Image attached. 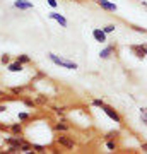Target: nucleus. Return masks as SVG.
I'll use <instances>...</instances> for the list:
<instances>
[{
    "label": "nucleus",
    "mask_w": 147,
    "mask_h": 154,
    "mask_svg": "<svg viewBox=\"0 0 147 154\" xmlns=\"http://www.w3.org/2000/svg\"><path fill=\"white\" fill-rule=\"evenodd\" d=\"M50 60L53 62V63H57V65L65 67V69H72V70H75V69H77V63L69 62V60H63V58H60V57H57L55 53H50Z\"/></svg>",
    "instance_id": "obj_1"
},
{
    "label": "nucleus",
    "mask_w": 147,
    "mask_h": 154,
    "mask_svg": "<svg viewBox=\"0 0 147 154\" xmlns=\"http://www.w3.org/2000/svg\"><path fill=\"white\" fill-rule=\"evenodd\" d=\"M101 110L104 111V113H106V115L109 116V118H111V120L113 122H116V123H120V115H118V113H116V111L113 110V108H111V106H106L103 103V105H101Z\"/></svg>",
    "instance_id": "obj_2"
},
{
    "label": "nucleus",
    "mask_w": 147,
    "mask_h": 154,
    "mask_svg": "<svg viewBox=\"0 0 147 154\" xmlns=\"http://www.w3.org/2000/svg\"><path fill=\"white\" fill-rule=\"evenodd\" d=\"M93 36H94L96 41H99V43H104V41H106V33H104V29H94Z\"/></svg>",
    "instance_id": "obj_3"
},
{
    "label": "nucleus",
    "mask_w": 147,
    "mask_h": 154,
    "mask_svg": "<svg viewBox=\"0 0 147 154\" xmlns=\"http://www.w3.org/2000/svg\"><path fill=\"white\" fill-rule=\"evenodd\" d=\"M98 4L103 7L104 11H116V5L111 4V2H108V0H98Z\"/></svg>",
    "instance_id": "obj_4"
},
{
    "label": "nucleus",
    "mask_w": 147,
    "mask_h": 154,
    "mask_svg": "<svg viewBox=\"0 0 147 154\" xmlns=\"http://www.w3.org/2000/svg\"><path fill=\"white\" fill-rule=\"evenodd\" d=\"M58 142H60L62 146H65L67 149H72V147H74V140H70V139L65 137V135H60V137H58Z\"/></svg>",
    "instance_id": "obj_5"
},
{
    "label": "nucleus",
    "mask_w": 147,
    "mask_h": 154,
    "mask_svg": "<svg viewBox=\"0 0 147 154\" xmlns=\"http://www.w3.org/2000/svg\"><path fill=\"white\" fill-rule=\"evenodd\" d=\"M14 5H16L17 9H22V11H26V9H33V4H31V2H24V0H16Z\"/></svg>",
    "instance_id": "obj_6"
},
{
    "label": "nucleus",
    "mask_w": 147,
    "mask_h": 154,
    "mask_svg": "<svg viewBox=\"0 0 147 154\" xmlns=\"http://www.w3.org/2000/svg\"><path fill=\"white\" fill-rule=\"evenodd\" d=\"M50 17H51V19H55V21H58V22H60V26H63V28L67 26L65 17H63V16H60V14H57V12H51V14H50Z\"/></svg>",
    "instance_id": "obj_7"
},
{
    "label": "nucleus",
    "mask_w": 147,
    "mask_h": 154,
    "mask_svg": "<svg viewBox=\"0 0 147 154\" xmlns=\"http://www.w3.org/2000/svg\"><path fill=\"white\" fill-rule=\"evenodd\" d=\"M9 70H11V72H21L22 70V63H21V62L11 63V65H9Z\"/></svg>",
    "instance_id": "obj_8"
},
{
    "label": "nucleus",
    "mask_w": 147,
    "mask_h": 154,
    "mask_svg": "<svg viewBox=\"0 0 147 154\" xmlns=\"http://www.w3.org/2000/svg\"><path fill=\"white\" fill-rule=\"evenodd\" d=\"M111 51H113V48H111V46H108V48H104L103 51L99 53V57H101V58H108V57H109V53H111Z\"/></svg>",
    "instance_id": "obj_9"
},
{
    "label": "nucleus",
    "mask_w": 147,
    "mask_h": 154,
    "mask_svg": "<svg viewBox=\"0 0 147 154\" xmlns=\"http://www.w3.org/2000/svg\"><path fill=\"white\" fill-rule=\"evenodd\" d=\"M115 31V26H106V28H104V33L108 34V33H113Z\"/></svg>",
    "instance_id": "obj_10"
},
{
    "label": "nucleus",
    "mask_w": 147,
    "mask_h": 154,
    "mask_svg": "<svg viewBox=\"0 0 147 154\" xmlns=\"http://www.w3.org/2000/svg\"><path fill=\"white\" fill-rule=\"evenodd\" d=\"M17 62H21V63H26V62H29V58H27L26 55H22V57H19V60Z\"/></svg>",
    "instance_id": "obj_11"
},
{
    "label": "nucleus",
    "mask_w": 147,
    "mask_h": 154,
    "mask_svg": "<svg viewBox=\"0 0 147 154\" xmlns=\"http://www.w3.org/2000/svg\"><path fill=\"white\" fill-rule=\"evenodd\" d=\"M57 130H67V125H63V123H58V125H57Z\"/></svg>",
    "instance_id": "obj_12"
},
{
    "label": "nucleus",
    "mask_w": 147,
    "mask_h": 154,
    "mask_svg": "<svg viewBox=\"0 0 147 154\" xmlns=\"http://www.w3.org/2000/svg\"><path fill=\"white\" fill-rule=\"evenodd\" d=\"M142 120L147 123V110H142Z\"/></svg>",
    "instance_id": "obj_13"
},
{
    "label": "nucleus",
    "mask_w": 147,
    "mask_h": 154,
    "mask_svg": "<svg viewBox=\"0 0 147 154\" xmlns=\"http://www.w3.org/2000/svg\"><path fill=\"white\" fill-rule=\"evenodd\" d=\"M12 130L14 132H21V125H12Z\"/></svg>",
    "instance_id": "obj_14"
},
{
    "label": "nucleus",
    "mask_w": 147,
    "mask_h": 154,
    "mask_svg": "<svg viewBox=\"0 0 147 154\" xmlns=\"http://www.w3.org/2000/svg\"><path fill=\"white\" fill-rule=\"evenodd\" d=\"M48 4H50L51 7H57V0H48Z\"/></svg>",
    "instance_id": "obj_15"
},
{
    "label": "nucleus",
    "mask_w": 147,
    "mask_h": 154,
    "mask_svg": "<svg viewBox=\"0 0 147 154\" xmlns=\"http://www.w3.org/2000/svg\"><path fill=\"white\" fill-rule=\"evenodd\" d=\"M2 62H4V63H9V57L4 55V57H2Z\"/></svg>",
    "instance_id": "obj_16"
},
{
    "label": "nucleus",
    "mask_w": 147,
    "mask_h": 154,
    "mask_svg": "<svg viewBox=\"0 0 147 154\" xmlns=\"http://www.w3.org/2000/svg\"><path fill=\"white\" fill-rule=\"evenodd\" d=\"M19 118H21V120H26V118H27V113H21V115H19Z\"/></svg>",
    "instance_id": "obj_17"
},
{
    "label": "nucleus",
    "mask_w": 147,
    "mask_h": 154,
    "mask_svg": "<svg viewBox=\"0 0 147 154\" xmlns=\"http://www.w3.org/2000/svg\"><path fill=\"white\" fill-rule=\"evenodd\" d=\"M108 149H115V142H108Z\"/></svg>",
    "instance_id": "obj_18"
},
{
    "label": "nucleus",
    "mask_w": 147,
    "mask_h": 154,
    "mask_svg": "<svg viewBox=\"0 0 147 154\" xmlns=\"http://www.w3.org/2000/svg\"><path fill=\"white\" fill-rule=\"evenodd\" d=\"M142 51H144V55H147V46H140Z\"/></svg>",
    "instance_id": "obj_19"
},
{
    "label": "nucleus",
    "mask_w": 147,
    "mask_h": 154,
    "mask_svg": "<svg viewBox=\"0 0 147 154\" xmlns=\"http://www.w3.org/2000/svg\"><path fill=\"white\" fill-rule=\"evenodd\" d=\"M0 96H4V93H2V91H0Z\"/></svg>",
    "instance_id": "obj_20"
}]
</instances>
